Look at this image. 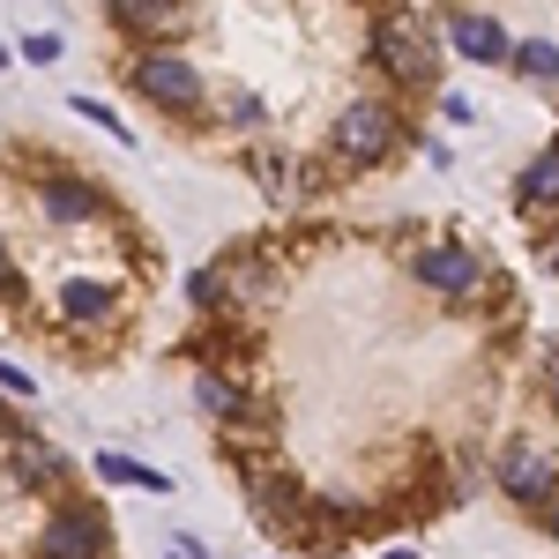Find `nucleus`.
Segmentation results:
<instances>
[{
    "label": "nucleus",
    "mask_w": 559,
    "mask_h": 559,
    "mask_svg": "<svg viewBox=\"0 0 559 559\" xmlns=\"http://www.w3.org/2000/svg\"><path fill=\"white\" fill-rule=\"evenodd\" d=\"M60 313L83 321V329H97V321H112V292H105V284H68V292H60Z\"/></svg>",
    "instance_id": "nucleus-12"
},
{
    "label": "nucleus",
    "mask_w": 559,
    "mask_h": 559,
    "mask_svg": "<svg viewBox=\"0 0 559 559\" xmlns=\"http://www.w3.org/2000/svg\"><path fill=\"white\" fill-rule=\"evenodd\" d=\"M134 90H142L150 105H165V112H194L202 68H194L187 52H142V60H134Z\"/></svg>",
    "instance_id": "nucleus-2"
},
{
    "label": "nucleus",
    "mask_w": 559,
    "mask_h": 559,
    "mask_svg": "<svg viewBox=\"0 0 559 559\" xmlns=\"http://www.w3.org/2000/svg\"><path fill=\"white\" fill-rule=\"evenodd\" d=\"M0 284H8V247H0Z\"/></svg>",
    "instance_id": "nucleus-24"
},
{
    "label": "nucleus",
    "mask_w": 559,
    "mask_h": 559,
    "mask_svg": "<svg viewBox=\"0 0 559 559\" xmlns=\"http://www.w3.org/2000/svg\"><path fill=\"white\" fill-rule=\"evenodd\" d=\"M194 403H202V411H216V418H247L239 388H224L216 373H194Z\"/></svg>",
    "instance_id": "nucleus-14"
},
{
    "label": "nucleus",
    "mask_w": 559,
    "mask_h": 559,
    "mask_svg": "<svg viewBox=\"0 0 559 559\" xmlns=\"http://www.w3.org/2000/svg\"><path fill=\"white\" fill-rule=\"evenodd\" d=\"M112 15H120V23H142V31H179V23H187L179 0H112Z\"/></svg>",
    "instance_id": "nucleus-13"
},
{
    "label": "nucleus",
    "mask_w": 559,
    "mask_h": 559,
    "mask_svg": "<svg viewBox=\"0 0 559 559\" xmlns=\"http://www.w3.org/2000/svg\"><path fill=\"white\" fill-rule=\"evenodd\" d=\"M105 552V515L97 508H60L38 537V559H97Z\"/></svg>",
    "instance_id": "nucleus-4"
},
{
    "label": "nucleus",
    "mask_w": 559,
    "mask_h": 559,
    "mask_svg": "<svg viewBox=\"0 0 559 559\" xmlns=\"http://www.w3.org/2000/svg\"><path fill=\"white\" fill-rule=\"evenodd\" d=\"M224 120H231V128H261L269 112H261V97H231V105H224Z\"/></svg>",
    "instance_id": "nucleus-18"
},
{
    "label": "nucleus",
    "mask_w": 559,
    "mask_h": 559,
    "mask_svg": "<svg viewBox=\"0 0 559 559\" xmlns=\"http://www.w3.org/2000/svg\"><path fill=\"white\" fill-rule=\"evenodd\" d=\"M545 388H552V403H559V336L545 344Z\"/></svg>",
    "instance_id": "nucleus-21"
},
{
    "label": "nucleus",
    "mask_w": 559,
    "mask_h": 559,
    "mask_svg": "<svg viewBox=\"0 0 559 559\" xmlns=\"http://www.w3.org/2000/svg\"><path fill=\"white\" fill-rule=\"evenodd\" d=\"M508 60H515L530 83H559V45H545V38H537V45H515Z\"/></svg>",
    "instance_id": "nucleus-15"
},
{
    "label": "nucleus",
    "mask_w": 559,
    "mask_h": 559,
    "mask_svg": "<svg viewBox=\"0 0 559 559\" xmlns=\"http://www.w3.org/2000/svg\"><path fill=\"white\" fill-rule=\"evenodd\" d=\"M373 60H381L395 83H432V68H440L418 15H381V23H373Z\"/></svg>",
    "instance_id": "nucleus-1"
},
{
    "label": "nucleus",
    "mask_w": 559,
    "mask_h": 559,
    "mask_svg": "<svg viewBox=\"0 0 559 559\" xmlns=\"http://www.w3.org/2000/svg\"><path fill=\"white\" fill-rule=\"evenodd\" d=\"M8 471H15L23 492H52V485H60V455L45 448L38 432H15V440H8Z\"/></svg>",
    "instance_id": "nucleus-8"
},
{
    "label": "nucleus",
    "mask_w": 559,
    "mask_h": 559,
    "mask_svg": "<svg viewBox=\"0 0 559 559\" xmlns=\"http://www.w3.org/2000/svg\"><path fill=\"white\" fill-rule=\"evenodd\" d=\"M75 112H83V120H97V128H105V134H120V142H128V120H112V112H105V105H97V97H83V105H75Z\"/></svg>",
    "instance_id": "nucleus-19"
},
{
    "label": "nucleus",
    "mask_w": 559,
    "mask_h": 559,
    "mask_svg": "<svg viewBox=\"0 0 559 559\" xmlns=\"http://www.w3.org/2000/svg\"><path fill=\"white\" fill-rule=\"evenodd\" d=\"M0 432H8V440H15V418H8V403H0Z\"/></svg>",
    "instance_id": "nucleus-23"
},
{
    "label": "nucleus",
    "mask_w": 559,
    "mask_h": 559,
    "mask_svg": "<svg viewBox=\"0 0 559 559\" xmlns=\"http://www.w3.org/2000/svg\"><path fill=\"white\" fill-rule=\"evenodd\" d=\"M336 150H344L350 165H373L395 150V112L388 105H350L344 120H336Z\"/></svg>",
    "instance_id": "nucleus-5"
},
{
    "label": "nucleus",
    "mask_w": 559,
    "mask_h": 559,
    "mask_svg": "<svg viewBox=\"0 0 559 559\" xmlns=\"http://www.w3.org/2000/svg\"><path fill=\"white\" fill-rule=\"evenodd\" d=\"M448 38H455V52H463V60H477V68H500V60L515 52V45H508V31H500L492 15H455V23H448Z\"/></svg>",
    "instance_id": "nucleus-7"
},
{
    "label": "nucleus",
    "mask_w": 559,
    "mask_h": 559,
    "mask_svg": "<svg viewBox=\"0 0 559 559\" xmlns=\"http://www.w3.org/2000/svg\"><path fill=\"white\" fill-rule=\"evenodd\" d=\"M187 299L194 306H224V269H194V276H187Z\"/></svg>",
    "instance_id": "nucleus-17"
},
{
    "label": "nucleus",
    "mask_w": 559,
    "mask_h": 559,
    "mask_svg": "<svg viewBox=\"0 0 559 559\" xmlns=\"http://www.w3.org/2000/svg\"><path fill=\"white\" fill-rule=\"evenodd\" d=\"M522 210H559V142L537 150V165L522 173Z\"/></svg>",
    "instance_id": "nucleus-9"
},
{
    "label": "nucleus",
    "mask_w": 559,
    "mask_h": 559,
    "mask_svg": "<svg viewBox=\"0 0 559 559\" xmlns=\"http://www.w3.org/2000/svg\"><path fill=\"white\" fill-rule=\"evenodd\" d=\"M247 500H254L269 522H292V492H284L276 477H247Z\"/></svg>",
    "instance_id": "nucleus-16"
},
{
    "label": "nucleus",
    "mask_w": 559,
    "mask_h": 559,
    "mask_svg": "<svg viewBox=\"0 0 559 559\" xmlns=\"http://www.w3.org/2000/svg\"><path fill=\"white\" fill-rule=\"evenodd\" d=\"M23 60H31V68H52V60H60V38H23Z\"/></svg>",
    "instance_id": "nucleus-20"
},
{
    "label": "nucleus",
    "mask_w": 559,
    "mask_h": 559,
    "mask_svg": "<svg viewBox=\"0 0 559 559\" xmlns=\"http://www.w3.org/2000/svg\"><path fill=\"white\" fill-rule=\"evenodd\" d=\"M537 261H545V269L559 276V239H545V254H537Z\"/></svg>",
    "instance_id": "nucleus-22"
},
{
    "label": "nucleus",
    "mask_w": 559,
    "mask_h": 559,
    "mask_svg": "<svg viewBox=\"0 0 559 559\" xmlns=\"http://www.w3.org/2000/svg\"><path fill=\"white\" fill-rule=\"evenodd\" d=\"M97 477H105V485H142V492H173L165 471H150V463H134V455H112V448L97 455Z\"/></svg>",
    "instance_id": "nucleus-11"
},
{
    "label": "nucleus",
    "mask_w": 559,
    "mask_h": 559,
    "mask_svg": "<svg viewBox=\"0 0 559 559\" xmlns=\"http://www.w3.org/2000/svg\"><path fill=\"white\" fill-rule=\"evenodd\" d=\"M45 210L68 224V216H97V210H105V194L83 187V179H45Z\"/></svg>",
    "instance_id": "nucleus-10"
},
{
    "label": "nucleus",
    "mask_w": 559,
    "mask_h": 559,
    "mask_svg": "<svg viewBox=\"0 0 559 559\" xmlns=\"http://www.w3.org/2000/svg\"><path fill=\"white\" fill-rule=\"evenodd\" d=\"M0 60H8V45H0Z\"/></svg>",
    "instance_id": "nucleus-26"
},
{
    "label": "nucleus",
    "mask_w": 559,
    "mask_h": 559,
    "mask_svg": "<svg viewBox=\"0 0 559 559\" xmlns=\"http://www.w3.org/2000/svg\"><path fill=\"white\" fill-rule=\"evenodd\" d=\"M500 485H508V500H522V508H545L559 492V455L537 448V440H515V448L500 455Z\"/></svg>",
    "instance_id": "nucleus-3"
},
{
    "label": "nucleus",
    "mask_w": 559,
    "mask_h": 559,
    "mask_svg": "<svg viewBox=\"0 0 559 559\" xmlns=\"http://www.w3.org/2000/svg\"><path fill=\"white\" fill-rule=\"evenodd\" d=\"M552 537H559V515H552Z\"/></svg>",
    "instance_id": "nucleus-25"
},
{
    "label": "nucleus",
    "mask_w": 559,
    "mask_h": 559,
    "mask_svg": "<svg viewBox=\"0 0 559 559\" xmlns=\"http://www.w3.org/2000/svg\"><path fill=\"white\" fill-rule=\"evenodd\" d=\"M418 276H426L440 299H471V292H477V254H471V247H455V239H432L426 254H418Z\"/></svg>",
    "instance_id": "nucleus-6"
}]
</instances>
